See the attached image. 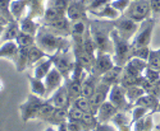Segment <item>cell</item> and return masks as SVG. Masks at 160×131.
<instances>
[{
    "instance_id": "cell-1",
    "label": "cell",
    "mask_w": 160,
    "mask_h": 131,
    "mask_svg": "<svg viewBox=\"0 0 160 131\" xmlns=\"http://www.w3.org/2000/svg\"><path fill=\"white\" fill-rule=\"evenodd\" d=\"M36 45L42 48L46 55H54L58 51H67L71 50L72 43L69 42V40L65 36H62L57 32H54L52 29H50L49 27H46L45 24H42L40 27L36 37Z\"/></svg>"
},
{
    "instance_id": "cell-2",
    "label": "cell",
    "mask_w": 160,
    "mask_h": 131,
    "mask_svg": "<svg viewBox=\"0 0 160 131\" xmlns=\"http://www.w3.org/2000/svg\"><path fill=\"white\" fill-rule=\"evenodd\" d=\"M90 33L92 36L96 45L98 52H108L113 55V40H112V31L114 28L113 20H106V19H90Z\"/></svg>"
},
{
    "instance_id": "cell-3",
    "label": "cell",
    "mask_w": 160,
    "mask_h": 131,
    "mask_svg": "<svg viewBox=\"0 0 160 131\" xmlns=\"http://www.w3.org/2000/svg\"><path fill=\"white\" fill-rule=\"evenodd\" d=\"M112 40H113V60L115 62V65L118 66H124L128 62V60L131 59V54H132V45L131 41H127L124 38L117 32L115 28H113L112 33Z\"/></svg>"
},
{
    "instance_id": "cell-4",
    "label": "cell",
    "mask_w": 160,
    "mask_h": 131,
    "mask_svg": "<svg viewBox=\"0 0 160 131\" xmlns=\"http://www.w3.org/2000/svg\"><path fill=\"white\" fill-rule=\"evenodd\" d=\"M44 103H45V98L37 97V96L30 93L27 99L19 104V113H21L22 122H28L31 120H37L38 111L44 106Z\"/></svg>"
},
{
    "instance_id": "cell-5",
    "label": "cell",
    "mask_w": 160,
    "mask_h": 131,
    "mask_svg": "<svg viewBox=\"0 0 160 131\" xmlns=\"http://www.w3.org/2000/svg\"><path fill=\"white\" fill-rule=\"evenodd\" d=\"M154 28H155V18L154 17H150L149 19H146L142 23H140L138 31H137V33L135 34V37H133L132 41H131L132 47L136 48V47L150 46L151 45V40H152Z\"/></svg>"
},
{
    "instance_id": "cell-6",
    "label": "cell",
    "mask_w": 160,
    "mask_h": 131,
    "mask_svg": "<svg viewBox=\"0 0 160 131\" xmlns=\"http://www.w3.org/2000/svg\"><path fill=\"white\" fill-rule=\"evenodd\" d=\"M123 16L133 19L137 23H142L143 20L152 17L150 2L149 0H132L127 10L123 13Z\"/></svg>"
},
{
    "instance_id": "cell-7",
    "label": "cell",
    "mask_w": 160,
    "mask_h": 131,
    "mask_svg": "<svg viewBox=\"0 0 160 131\" xmlns=\"http://www.w3.org/2000/svg\"><path fill=\"white\" fill-rule=\"evenodd\" d=\"M54 62V66L62 73L64 79L67 80L71 76L73 68L76 65V57L74 55H71V50L67 51H58L54 55H50Z\"/></svg>"
},
{
    "instance_id": "cell-8",
    "label": "cell",
    "mask_w": 160,
    "mask_h": 131,
    "mask_svg": "<svg viewBox=\"0 0 160 131\" xmlns=\"http://www.w3.org/2000/svg\"><path fill=\"white\" fill-rule=\"evenodd\" d=\"M113 23H114V28L117 29V32L127 41H132V38L135 37V34L137 33L138 27H140V23L135 22L133 19H131L123 14L118 19L113 20Z\"/></svg>"
},
{
    "instance_id": "cell-9",
    "label": "cell",
    "mask_w": 160,
    "mask_h": 131,
    "mask_svg": "<svg viewBox=\"0 0 160 131\" xmlns=\"http://www.w3.org/2000/svg\"><path fill=\"white\" fill-rule=\"evenodd\" d=\"M108 99L119 111H127L128 112V111H131V107H133V106H131L128 99H127L126 89L121 84H114L110 87Z\"/></svg>"
},
{
    "instance_id": "cell-10",
    "label": "cell",
    "mask_w": 160,
    "mask_h": 131,
    "mask_svg": "<svg viewBox=\"0 0 160 131\" xmlns=\"http://www.w3.org/2000/svg\"><path fill=\"white\" fill-rule=\"evenodd\" d=\"M114 65H115V62L113 60L112 54H108V52H98L91 73L100 78L102 74H105L108 70H110Z\"/></svg>"
},
{
    "instance_id": "cell-11",
    "label": "cell",
    "mask_w": 160,
    "mask_h": 131,
    "mask_svg": "<svg viewBox=\"0 0 160 131\" xmlns=\"http://www.w3.org/2000/svg\"><path fill=\"white\" fill-rule=\"evenodd\" d=\"M88 10L85 0H71V4L67 9V17L71 22L88 19Z\"/></svg>"
},
{
    "instance_id": "cell-12",
    "label": "cell",
    "mask_w": 160,
    "mask_h": 131,
    "mask_svg": "<svg viewBox=\"0 0 160 131\" xmlns=\"http://www.w3.org/2000/svg\"><path fill=\"white\" fill-rule=\"evenodd\" d=\"M46 102L51 106H54L57 108H64V107H71V101H69V96H68V90H67V85L65 83L59 87L57 90H54L50 96H48Z\"/></svg>"
},
{
    "instance_id": "cell-13",
    "label": "cell",
    "mask_w": 160,
    "mask_h": 131,
    "mask_svg": "<svg viewBox=\"0 0 160 131\" xmlns=\"http://www.w3.org/2000/svg\"><path fill=\"white\" fill-rule=\"evenodd\" d=\"M44 82H45V85H46V93H48V96H50L52 92L57 90L59 87H62L64 84L65 79L62 75V73L54 66L49 71V74L44 78Z\"/></svg>"
},
{
    "instance_id": "cell-14",
    "label": "cell",
    "mask_w": 160,
    "mask_h": 131,
    "mask_svg": "<svg viewBox=\"0 0 160 131\" xmlns=\"http://www.w3.org/2000/svg\"><path fill=\"white\" fill-rule=\"evenodd\" d=\"M88 14H91L92 17H95L98 19H106V20H115L122 16L115 8H113V5L110 3L102 5L99 9L88 10Z\"/></svg>"
},
{
    "instance_id": "cell-15",
    "label": "cell",
    "mask_w": 160,
    "mask_h": 131,
    "mask_svg": "<svg viewBox=\"0 0 160 131\" xmlns=\"http://www.w3.org/2000/svg\"><path fill=\"white\" fill-rule=\"evenodd\" d=\"M119 110L114 106V104L106 99L105 102H102L100 104V107L98 108V112H96V119L99 121V124H102V122H110L112 119L114 117V115L118 112Z\"/></svg>"
},
{
    "instance_id": "cell-16",
    "label": "cell",
    "mask_w": 160,
    "mask_h": 131,
    "mask_svg": "<svg viewBox=\"0 0 160 131\" xmlns=\"http://www.w3.org/2000/svg\"><path fill=\"white\" fill-rule=\"evenodd\" d=\"M148 61L138 59V57H131L128 62L123 66V74L127 75H143V71L148 68Z\"/></svg>"
},
{
    "instance_id": "cell-17",
    "label": "cell",
    "mask_w": 160,
    "mask_h": 131,
    "mask_svg": "<svg viewBox=\"0 0 160 131\" xmlns=\"http://www.w3.org/2000/svg\"><path fill=\"white\" fill-rule=\"evenodd\" d=\"M109 90H110V85H108V84L102 83L101 80H99L95 93L90 97V101H91V103H92V106L95 107L96 112H98V108L100 107V104L108 99Z\"/></svg>"
},
{
    "instance_id": "cell-18",
    "label": "cell",
    "mask_w": 160,
    "mask_h": 131,
    "mask_svg": "<svg viewBox=\"0 0 160 131\" xmlns=\"http://www.w3.org/2000/svg\"><path fill=\"white\" fill-rule=\"evenodd\" d=\"M18 52L19 46L17 45L16 41H7L0 45V59H7L14 64L18 56Z\"/></svg>"
},
{
    "instance_id": "cell-19",
    "label": "cell",
    "mask_w": 160,
    "mask_h": 131,
    "mask_svg": "<svg viewBox=\"0 0 160 131\" xmlns=\"http://www.w3.org/2000/svg\"><path fill=\"white\" fill-rule=\"evenodd\" d=\"M52 68H54V62H52L51 56L48 55L33 65V70H32L33 76L38 78V79H44Z\"/></svg>"
},
{
    "instance_id": "cell-20",
    "label": "cell",
    "mask_w": 160,
    "mask_h": 131,
    "mask_svg": "<svg viewBox=\"0 0 160 131\" xmlns=\"http://www.w3.org/2000/svg\"><path fill=\"white\" fill-rule=\"evenodd\" d=\"M46 27H49L50 29H52L54 32L62 34V36H71V27H72V22L68 19L67 16H63L60 17L59 19L51 22V23H48L45 24Z\"/></svg>"
},
{
    "instance_id": "cell-21",
    "label": "cell",
    "mask_w": 160,
    "mask_h": 131,
    "mask_svg": "<svg viewBox=\"0 0 160 131\" xmlns=\"http://www.w3.org/2000/svg\"><path fill=\"white\" fill-rule=\"evenodd\" d=\"M18 23H19V29H21V32H24V33H27V34H31V36H33V37H36V34H37L40 27H41V24L37 22V19L32 18V17L28 16V14H26L22 19H19Z\"/></svg>"
},
{
    "instance_id": "cell-22",
    "label": "cell",
    "mask_w": 160,
    "mask_h": 131,
    "mask_svg": "<svg viewBox=\"0 0 160 131\" xmlns=\"http://www.w3.org/2000/svg\"><path fill=\"white\" fill-rule=\"evenodd\" d=\"M123 75V66H118V65H114V66L108 70L105 74H102L100 76V80L108 85H114V84H119Z\"/></svg>"
},
{
    "instance_id": "cell-23",
    "label": "cell",
    "mask_w": 160,
    "mask_h": 131,
    "mask_svg": "<svg viewBox=\"0 0 160 131\" xmlns=\"http://www.w3.org/2000/svg\"><path fill=\"white\" fill-rule=\"evenodd\" d=\"M99 80H100L99 76L94 75L92 73H87L85 79L82 80V96L86 98H90L92 94H94Z\"/></svg>"
},
{
    "instance_id": "cell-24",
    "label": "cell",
    "mask_w": 160,
    "mask_h": 131,
    "mask_svg": "<svg viewBox=\"0 0 160 131\" xmlns=\"http://www.w3.org/2000/svg\"><path fill=\"white\" fill-rule=\"evenodd\" d=\"M27 79H28L31 93L37 96V97L46 98L48 93H46V85H45L44 79H38V78H36L33 75H27Z\"/></svg>"
},
{
    "instance_id": "cell-25",
    "label": "cell",
    "mask_w": 160,
    "mask_h": 131,
    "mask_svg": "<svg viewBox=\"0 0 160 131\" xmlns=\"http://www.w3.org/2000/svg\"><path fill=\"white\" fill-rule=\"evenodd\" d=\"M68 108L69 107H64V108L55 107L45 122L49 125H52V126H59V125L67 122L68 121Z\"/></svg>"
},
{
    "instance_id": "cell-26",
    "label": "cell",
    "mask_w": 160,
    "mask_h": 131,
    "mask_svg": "<svg viewBox=\"0 0 160 131\" xmlns=\"http://www.w3.org/2000/svg\"><path fill=\"white\" fill-rule=\"evenodd\" d=\"M46 2L48 0H27V4H28L27 14L35 19L42 18L44 13L46 10Z\"/></svg>"
},
{
    "instance_id": "cell-27",
    "label": "cell",
    "mask_w": 160,
    "mask_h": 131,
    "mask_svg": "<svg viewBox=\"0 0 160 131\" xmlns=\"http://www.w3.org/2000/svg\"><path fill=\"white\" fill-rule=\"evenodd\" d=\"M26 11H28L27 0H13L10 4V13L14 20H19L24 17Z\"/></svg>"
},
{
    "instance_id": "cell-28",
    "label": "cell",
    "mask_w": 160,
    "mask_h": 131,
    "mask_svg": "<svg viewBox=\"0 0 160 131\" xmlns=\"http://www.w3.org/2000/svg\"><path fill=\"white\" fill-rule=\"evenodd\" d=\"M159 102H160V99H158L155 96L149 94V93H145L142 97H140V98H138V101L135 103V106L143 107V108H146V110H149L150 112L155 113Z\"/></svg>"
},
{
    "instance_id": "cell-29",
    "label": "cell",
    "mask_w": 160,
    "mask_h": 131,
    "mask_svg": "<svg viewBox=\"0 0 160 131\" xmlns=\"http://www.w3.org/2000/svg\"><path fill=\"white\" fill-rule=\"evenodd\" d=\"M21 29H19V23L17 20H13V22H9L7 28L0 38L2 42H7V41H16V38L18 37Z\"/></svg>"
},
{
    "instance_id": "cell-30",
    "label": "cell",
    "mask_w": 160,
    "mask_h": 131,
    "mask_svg": "<svg viewBox=\"0 0 160 131\" xmlns=\"http://www.w3.org/2000/svg\"><path fill=\"white\" fill-rule=\"evenodd\" d=\"M126 89V96H127V99L129 102L131 106H135V103L138 101L140 97H142L146 92L145 89L141 87V85H135V87H128V88H124Z\"/></svg>"
},
{
    "instance_id": "cell-31",
    "label": "cell",
    "mask_w": 160,
    "mask_h": 131,
    "mask_svg": "<svg viewBox=\"0 0 160 131\" xmlns=\"http://www.w3.org/2000/svg\"><path fill=\"white\" fill-rule=\"evenodd\" d=\"M72 106H76L77 108H79L81 111H83L85 113L96 115V110H95L94 106H92L90 98H86V97H83V96L78 97V98L72 103Z\"/></svg>"
},
{
    "instance_id": "cell-32",
    "label": "cell",
    "mask_w": 160,
    "mask_h": 131,
    "mask_svg": "<svg viewBox=\"0 0 160 131\" xmlns=\"http://www.w3.org/2000/svg\"><path fill=\"white\" fill-rule=\"evenodd\" d=\"M14 66L18 73H22L28 68V48L19 47V52H18L17 60L14 62Z\"/></svg>"
},
{
    "instance_id": "cell-33",
    "label": "cell",
    "mask_w": 160,
    "mask_h": 131,
    "mask_svg": "<svg viewBox=\"0 0 160 131\" xmlns=\"http://www.w3.org/2000/svg\"><path fill=\"white\" fill-rule=\"evenodd\" d=\"M45 56H48L46 52L42 48H40L37 45L28 47V66H33L37 61L44 59Z\"/></svg>"
},
{
    "instance_id": "cell-34",
    "label": "cell",
    "mask_w": 160,
    "mask_h": 131,
    "mask_svg": "<svg viewBox=\"0 0 160 131\" xmlns=\"http://www.w3.org/2000/svg\"><path fill=\"white\" fill-rule=\"evenodd\" d=\"M143 79H145L143 75H127V74H123L122 79H121V83H119V84H121L123 88L141 85Z\"/></svg>"
},
{
    "instance_id": "cell-35",
    "label": "cell",
    "mask_w": 160,
    "mask_h": 131,
    "mask_svg": "<svg viewBox=\"0 0 160 131\" xmlns=\"http://www.w3.org/2000/svg\"><path fill=\"white\" fill-rule=\"evenodd\" d=\"M16 42L19 47L22 48H28L33 45H36V40H35V37L31 36V34H27V33H24V32H19L18 37L16 38Z\"/></svg>"
},
{
    "instance_id": "cell-36",
    "label": "cell",
    "mask_w": 160,
    "mask_h": 131,
    "mask_svg": "<svg viewBox=\"0 0 160 131\" xmlns=\"http://www.w3.org/2000/svg\"><path fill=\"white\" fill-rule=\"evenodd\" d=\"M71 4V0H48L46 8H54L67 16V9Z\"/></svg>"
},
{
    "instance_id": "cell-37",
    "label": "cell",
    "mask_w": 160,
    "mask_h": 131,
    "mask_svg": "<svg viewBox=\"0 0 160 131\" xmlns=\"http://www.w3.org/2000/svg\"><path fill=\"white\" fill-rule=\"evenodd\" d=\"M63 16H65L64 13H62L54 8H46V10L44 13V17H42V22H44V24H48V23H51V22L59 19Z\"/></svg>"
},
{
    "instance_id": "cell-38",
    "label": "cell",
    "mask_w": 160,
    "mask_h": 131,
    "mask_svg": "<svg viewBox=\"0 0 160 131\" xmlns=\"http://www.w3.org/2000/svg\"><path fill=\"white\" fill-rule=\"evenodd\" d=\"M113 125H115L117 127L119 126H123V125H127V124H131V117H128V112L127 111H118L114 117L110 121Z\"/></svg>"
},
{
    "instance_id": "cell-39",
    "label": "cell",
    "mask_w": 160,
    "mask_h": 131,
    "mask_svg": "<svg viewBox=\"0 0 160 131\" xmlns=\"http://www.w3.org/2000/svg\"><path fill=\"white\" fill-rule=\"evenodd\" d=\"M148 113H150L149 110H146L143 107H140V106H133V108L131 110V124L133 125L135 122L142 120Z\"/></svg>"
},
{
    "instance_id": "cell-40",
    "label": "cell",
    "mask_w": 160,
    "mask_h": 131,
    "mask_svg": "<svg viewBox=\"0 0 160 131\" xmlns=\"http://www.w3.org/2000/svg\"><path fill=\"white\" fill-rule=\"evenodd\" d=\"M13 0H0V16L4 17L8 22H13L12 13H10V4Z\"/></svg>"
},
{
    "instance_id": "cell-41",
    "label": "cell",
    "mask_w": 160,
    "mask_h": 131,
    "mask_svg": "<svg viewBox=\"0 0 160 131\" xmlns=\"http://www.w3.org/2000/svg\"><path fill=\"white\" fill-rule=\"evenodd\" d=\"M150 51H151L150 46L136 47V48H133V47H132L131 57H138V59H142V60H146V61H148L149 55H150Z\"/></svg>"
},
{
    "instance_id": "cell-42",
    "label": "cell",
    "mask_w": 160,
    "mask_h": 131,
    "mask_svg": "<svg viewBox=\"0 0 160 131\" xmlns=\"http://www.w3.org/2000/svg\"><path fill=\"white\" fill-rule=\"evenodd\" d=\"M85 116V112L77 108L76 106H71L68 108V121H74V122H81Z\"/></svg>"
},
{
    "instance_id": "cell-43",
    "label": "cell",
    "mask_w": 160,
    "mask_h": 131,
    "mask_svg": "<svg viewBox=\"0 0 160 131\" xmlns=\"http://www.w3.org/2000/svg\"><path fill=\"white\" fill-rule=\"evenodd\" d=\"M148 65L150 68L160 71V55H159L158 50H151L150 51V55H149V59H148Z\"/></svg>"
},
{
    "instance_id": "cell-44",
    "label": "cell",
    "mask_w": 160,
    "mask_h": 131,
    "mask_svg": "<svg viewBox=\"0 0 160 131\" xmlns=\"http://www.w3.org/2000/svg\"><path fill=\"white\" fill-rule=\"evenodd\" d=\"M143 76L146 80H149L150 83H159L160 82V71L155 70L150 66L146 68V70L143 71Z\"/></svg>"
},
{
    "instance_id": "cell-45",
    "label": "cell",
    "mask_w": 160,
    "mask_h": 131,
    "mask_svg": "<svg viewBox=\"0 0 160 131\" xmlns=\"http://www.w3.org/2000/svg\"><path fill=\"white\" fill-rule=\"evenodd\" d=\"M132 0H112L110 4L113 5V8H115L121 14H123V13L127 10V8L129 7Z\"/></svg>"
},
{
    "instance_id": "cell-46",
    "label": "cell",
    "mask_w": 160,
    "mask_h": 131,
    "mask_svg": "<svg viewBox=\"0 0 160 131\" xmlns=\"http://www.w3.org/2000/svg\"><path fill=\"white\" fill-rule=\"evenodd\" d=\"M155 129V124H154V113L150 112L145 116L143 119V127L142 131H152Z\"/></svg>"
},
{
    "instance_id": "cell-47",
    "label": "cell",
    "mask_w": 160,
    "mask_h": 131,
    "mask_svg": "<svg viewBox=\"0 0 160 131\" xmlns=\"http://www.w3.org/2000/svg\"><path fill=\"white\" fill-rule=\"evenodd\" d=\"M94 131H118V127L112 122H102V124H99Z\"/></svg>"
},
{
    "instance_id": "cell-48",
    "label": "cell",
    "mask_w": 160,
    "mask_h": 131,
    "mask_svg": "<svg viewBox=\"0 0 160 131\" xmlns=\"http://www.w3.org/2000/svg\"><path fill=\"white\" fill-rule=\"evenodd\" d=\"M150 2V8H151V14L152 17H159L160 16V0H149Z\"/></svg>"
},
{
    "instance_id": "cell-49",
    "label": "cell",
    "mask_w": 160,
    "mask_h": 131,
    "mask_svg": "<svg viewBox=\"0 0 160 131\" xmlns=\"http://www.w3.org/2000/svg\"><path fill=\"white\" fill-rule=\"evenodd\" d=\"M67 129L68 131H85L81 124L74 121H67Z\"/></svg>"
},
{
    "instance_id": "cell-50",
    "label": "cell",
    "mask_w": 160,
    "mask_h": 131,
    "mask_svg": "<svg viewBox=\"0 0 160 131\" xmlns=\"http://www.w3.org/2000/svg\"><path fill=\"white\" fill-rule=\"evenodd\" d=\"M8 23H9V22H8L4 17L0 16V38H2V36H3V33H4V31H5V28H7Z\"/></svg>"
},
{
    "instance_id": "cell-51",
    "label": "cell",
    "mask_w": 160,
    "mask_h": 131,
    "mask_svg": "<svg viewBox=\"0 0 160 131\" xmlns=\"http://www.w3.org/2000/svg\"><path fill=\"white\" fill-rule=\"evenodd\" d=\"M118 131H133V125L127 124V125H123V126H119Z\"/></svg>"
},
{
    "instance_id": "cell-52",
    "label": "cell",
    "mask_w": 160,
    "mask_h": 131,
    "mask_svg": "<svg viewBox=\"0 0 160 131\" xmlns=\"http://www.w3.org/2000/svg\"><path fill=\"white\" fill-rule=\"evenodd\" d=\"M57 131H68V129H67V122L57 126Z\"/></svg>"
},
{
    "instance_id": "cell-53",
    "label": "cell",
    "mask_w": 160,
    "mask_h": 131,
    "mask_svg": "<svg viewBox=\"0 0 160 131\" xmlns=\"http://www.w3.org/2000/svg\"><path fill=\"white\" fill-rule=\"evenodd\" d=\"M44 131H57V126H52V125H49L48 129H45Z\"/></svg>"
},
{
    "instance_id": "cell-54",
    "label": "cell",
    "mask_w": 160,
    "mask_h": 131,
    "mask_svg": "<svg viewBox=\"0 0 160 131\" xmlns=\"http://www.w3.org/2000/svg\"><path fill=\"white\" fill-rule=\"evenodd\" d=\"M4 90V82H3V79L0 78V93Z\"/></svg>"
},
{
    "instance_id": "cell-55",
    "label": "cell",
    "mask_w": 160,
    "mask_h": 131,
    "mask_svg": "<svg viewBox=\"0 0 160 131\" xmlns=\"http://www.w3.org/2000/svg\"><path fill=\"white\" fill-rule=\"evenodd\" d=\"M155 113H160V102H159L158 107H156V111H155Z\"/></svg>"
},
{
    "instance_id": "cell-56",
    "label": "cell",
    "mask_w": 160,
    "mask_h": 131,
    "mask_svg": "<svg viewBox=\"0 0 160 131\" xmlns=\"http://www.w3.org/2000/svg\"><path fill=\"white\" fill-rule=\"evenodd\" d=\"M155 129H156V130H158V131H160V122H159V124H156V125H155Z\"/></svg>"
},
{
    "instance_id": "cell-57",
    "label": "cell",
    "mask_w": 160,
    "mask_h": 131,
    "mask_svg": "<svg viewBox=\"0 0 160 131\" xmlns=\"http://www.w3.org/2000/svg\"><path fill=\"white\" fill-rule=\"evenodd\" d=\"M158 52H159V55H160V47H159V48H158Z\"/></svg>"
}]
</instances>
